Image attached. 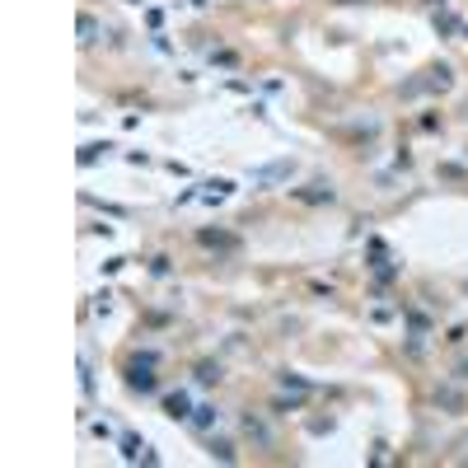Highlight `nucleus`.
Wrapping results in <instances>:
<instances>
[{
  "label": "nucleus",
  "instance_id": "f257e3e1",
  "mask_svg": "<svg viewBox=\"0 0 468 468\" xmlns=\"http://www.w3.org/2000/svg\"><path fill=\"white\" fill-rule=\"evenodd\" d=\"M131 389L150 393V389H155V375H150V370H141V365H136V370H131Z\"/></svg>",
  "mask_w": 468,
  "mask_h": 468
},
{
  "label": "nucleus",
  "instance_id": "f03ea898",
  "mask_svg": "<svg viewBox=\"0 0 468 468\" xmlns=\"http://www.w3.org/2000/svg\"><path fill=\"white\" fill-rule=\"evenodd\" d=\"M169 412H174V417H187V398H183V393L169 398Z\"/></svg>",
  "mask_w": 468,
  "mask_h": 468
},
{
  "label": "nucleus",
  "instance_id": "7ed1b4c3",
  "mask_svg": "<svg viewBox=\"0 0 468 468\" xmlns=\"http://www.w3.org/2000/svg\"><path fill=\"white\" fill-rule=\"evenodd\" d=\"M197 379H202V384H215V379H220V370H215V365H202V370H197Z\"/></svg>",
  "mask_w": 468,
  "mask_h": 468
},
{
  "label": "nucleus",
  "instance_id": "20e7f679",
  "mask_svg": "<svg viewBox=\"0 0 468 468\" xmlns=\"http://www.w3.org/2000/svg\"><path fill=\"white\" fill-rule=\"evenodd\" d=\"M338 5H356V0H338Z\"/></svg>",
  "mask_w": 468,
  "mask_h": 468
}]
</instances>
